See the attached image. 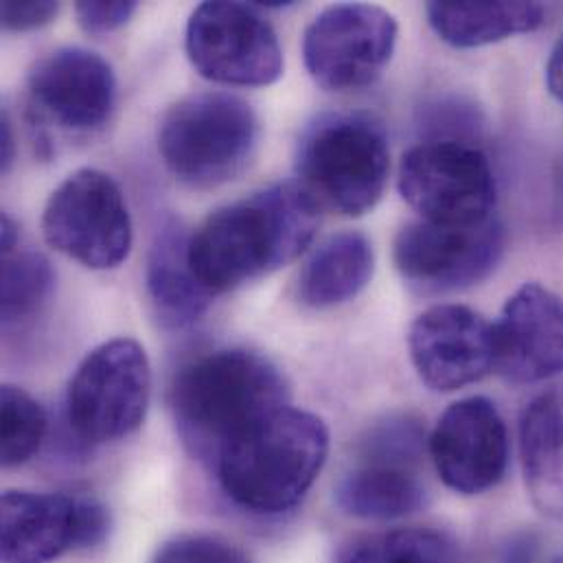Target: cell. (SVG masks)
<instances>
[{
  "instance_id": "obj_16",
  "label": "cell",
  "mask_w": 563,
  "mask_h": 563,
  "mask_svg": "<svg viewBox=\"0 0 563 563\" xmlns=\"http://www.w3.org/2000/svg\"><path fill=\"white\" fill-rule=\"evenodd\" d=\"M4 563H51L79 547L81 498L7 492L0 503Z\"/></svg>"
},
{
  "instance_id": "obj_22",
  "label": "cell",
  "mask_w": 563,
  "mask_h": 563,
  "mask_svg": "<svg viewBox=\"0 0 563 563\" xmlns=\"http://www.w3.org/2000/svg\"><path fill=\"white\" fill-rule=\"evenodd\" d=\"M335 563H461V549L445 531L410 527L355 538Z\"/></svg>"
},
{
  "instance_id": "obj_14",
  "label": "cell",
  "mask_w": 563,
  "mask_h": 563,
  "mask_svg": "<svg viewBox=\"0 0 563 563\" xmlns=\"http://www.w3.org/2000/svg\"><path fill=\"white\" fill-rule=\"evenodd\" d=\"M412 364L426 386L454 393L496 366L494 327L465 305H434L410 327Z\"/></svg>"
},
{
  "instance_id": "obj_31",
  "label": "cell",
  "mask_w": 563,
  "mask_h": 563,
  "mask_svg": "<svg viewBox=\"0 0 563 563\" xmlns=\"http://www.w3.org/2000/svg\"><path fill=\"white\" fill-rule=\"evenodd\" d=\"M0 238H2V255L15 251L18 229H15L13 220H11L7 213H2V218H0Z\"/></svg>"
},
{
  "instance_id": "obj_13",
  "label": "cell",
  "mask_w": 563,
  "mask_h": 563,
  "mask_svg": "<svg viewBox=\"0 0 563 563\" xmlns=\"http://www.w3.org/2000/svg\"><path fill=\"white\" fill-rule=\"evenodd\" d=\"M428 445L441 481L456 494H485L507 472V426L487 397H467L452 404L439 419Z\"/></svg>"
},
{
  "instance_id": "obj_12",
  "label": "cell",
  "mask_w": 563,
  "mask_h": 563,
  "mask_svg": "<svg viewBox=\"0 0 563 563\" xmlns=\"http://www.w3.org/2000/svg\"><path fill=\"white\" fill-rule=\"evenodd\" d=\"M31 108L64 132L86 134L106 125L117 101L112 66L95 51L64 46L44 55L26 81Z\"/></svg>"
},
{
  "instance_id": "obj_27",
  "label": "cell",
  "mask_w": 563,
  "mask_h": 563,
  "mask_svg": "<svg viewBox=\"0 0 563 563\" xmlns=\"http://www.w3.org/2000/svg\"><path fill=\"white\" fill-rule=\"evenodd\" d=\"M136 11V2L128 0V2H88V0H81L75 4V13H77V20L81 24V29L86 33H92V35H103V33H110L119 26H123L132 13Z\"/></svg>"
},
{
  "instance_id": "obj_19",
  "label": "cell",
  "mask_w": 563,
  "mask_h": 563,
  "mask_svg": "<svg viewBox=\"0 0 563 563\" xmlns=\"http://www.w3.org/2000/svg\"><path fill=\"white\" fill-rule=\"evenodd\" d=\"M426 13L443 42L456 48H476L536 31L544 22L547 11L540 2L441 0L430 2Z\"/></svg>"
},
{
  "instance_id": "obj_1",
  "label": "cell",
  "mask_w": 563,
  "mask_h": 563,
  "mask_svg": "<svg viewBox=\"0 0 563 563\" xmlns=\"http://www.w3.org/2000/svg\"><path fill=\"white\" fill-rule=\"evenodd\" d=\"M320 207L291 183L218 209L191 238V268L213 294L257 282L298 260L313 242Z\"/></svg>"
},
{
  "instance_id": "obj_5",
  "label": "cell",
  "mask_w": 563,
  "mask_h": 563,
  "mask_svg": "<svg viewBox=\"0 0 563 563\" xmlns=\"http://www.w3.org/2000/svg\"><path fill=\"white\" fill-rule=\"evenodd\" d=\"M390 172L384 128L360 112L320 117L298 150L300 187L318 207L346 218L368 213L382 198Z\"/></svg>"
},
{
  "instance_id": "obj_8",
  "label": "cell",
  "mask_w": 563,
  "mask_h": 563,
  "mask_svg": "<svg viewBox=\"0 0 563 563\" xmlns=\"http://www.w3.org/2000/svg\"><path fill=\"white\" fill-rule=\"evenodd\" d=\"M399 194L434 224L472 227L492 220L496 176L489 158L463 141H430L404 154Z\"/></svg>"
},
{
  "instance_id": "obj_4",
  "label": "cell",
  "mask_w": 563,
  "mask_h": 563,
  "mask_svg": "<svg viewBox=\"0 0 563 563\" xmlns=\"http://www.w3.org/2000/svg\"><path fill=\"white\" fill-rule=\"evenodd\" d=\"M260 145V119L249 101L229 92H196L167 110L158 152L167 169L194 189L235 180Z\"/></svg>"
},
{
  "instance_id": "obj_26",
  "label": "cell",
  "mask_w": 563,
  "mask_h": 563,
  "mask_svg": "<svg viewBox=\"0 0 563 563\" xmlns=\"http://www.w3.org/2000/svg\"><path fill=\"white\" fill-rule=\"evenodd\" d=\"M152 563H253L235 544L211 536H180L165 542Z\"/></svg>"
},
{
  "instance_id": "obj_23",
  "label": "cell",
  "mask_w": 563,
  "mask_h": 563,
  "mask_svg": "<svg viewBox=\"0 0 563 563\" xmlns=\"http://www.w3.org/2000/svg\"><path fill=\"white\" fill-rule=\"evenodd\" d=\"M51 264L33 251H11L2 255L0 313L4 327L35 318L53 291Z\"/></svg>"
},
{
  "instance_id": "obj_20",
  "label": "cell",
  "mask_w": 563,
  "mask_h": 563,
  "mask_svg": "<svg viewBox=\"0 0 563 563\" xmlns=\"http://www.w3.org/2000/svg\"><path fill=\"white\" fill-rule=\"evenodd\" d=\"M375 253L366 235L349 231L329 238L305 264L298 298L313 309H329L355 298L373 279Z\"/></svg>"
},
{
  "instance_id": "obj_18",
  "label": "cell",
  "mask_w": 563,
  "mask_h": 563,
  "mask_svg": "<svg viewBox=\"0 0 563 563\" xmlns=\"http://www.w3.org/2000/svg\"><path fill=\"white\" fill-rule=\"evenodd\" d=\"M520 452L533 505L563 518V388L536 397L520 421Z\"/></svg>"
},
{
  "instance_id": "obj_3",
  "label": "cell",
  "mask_w": 563,
  "mask_h": 563,
  "mask_svg": "<svg viewBox=\"0 0 563 563\" xmlns=\"http://www.w3.org/2000/svg\"><path fill=\"white\" fill-rule=\"evenodd\" d=\"M329 454V430L311 412L289 408L264 417L238 437L216 470L227 496L255 514L294 509L316 483Z\"/></svg>"
},
{
  "instance_id": "obj_11",
  "label": "cell",
  "mask_w": 563,
  "mask_h": 563,
  "mask_svg": "<svg viewBox=\"0 0 563 563\" xmlns=\"http://www.w3.org/2000/svg\"><path fill=\"white\" fill-rule=\"evenodd\" d=\"M507 231L498 220L472 227L415 222L399 231L395 266L410 289L437 296L485 282L503 262Z\"/></svg>"
},
{
  "instance_id": "obj_10",
  "label": "cell",
  "mask_w": 563,
  "mask_h": 563,
  "mask_svg": "<svg viewBox=\"0 0 563 563\" xmlns=\"http://www.w3.org/2000/svg\"><path fill=\"white\" fill-rule=\"evenodd\" d=\"M187 55L194 68L227 86H271L283 75L275 29L242 2H202L187 24Z\"/></svg>"
},
{
  "instance_id": "obj_9",
  "label": "cell",
  "mask_w": 563,
  "mask_h": 563,
  "mask_svg": "<svg viewBox=\"0 0 563 563\" xmlns=\"http://www.w3.org/2000/svg\"><path fill=\"white\" fill-rule=\"evenodd\" d=\"M397 33V20L384 7L366 2L327 7L305 31V66L324 90H360L390 62Z\"/></svg>"
},
{
  "instance_id": "obj_32",
  "label": "cell",
  "mask_w": 563,
  "mask_h": 563,
  "mask_svg": "<svg viewBox=\"0 0 563 563\" xmlns=\"http://www.w3.org/2000/svg\"><path fill=\"white\" fill-rule=\"evenodd\" d=\"M553 563H563V558H558V560H555Z\"/></svg>"
},
{
  "instance_id": "obj_24",
  "label": "cell",
  "mask_w": 563,
  "mask_h": 563,
  "mask_svg": "<svg viewBox=\"0 0 563 563\" xmlns=\"http://www.w3.org/2000/svg\"><path fill=\"white\" fill-rule=\"evenodd\" d=\"M0 461L2 467L29 463L46 434L44 408L22 388L4 384L0 390Z\"/></svg>"
},
{
  "instance_id": "obj_25",
  "label": "cell",
  "mask_w": 563,
  "mask_h": 563,
  "mask_svg": "<svg viewBox=\"0 0 563 563\" xmlns=\"http://www.w3.org/2000/svg\"><path fill=\"white\" fill-rule=\"evenodd\" d=\"M423 452V426L412 417H388L360 443L362 463L410 470Z\"/></svg>"
},
{
  "instance_id": "obj_17",
  "label": "cell",
  "mask_w": 563,
  "mask_h": 563,
  "mask_svg": "<svg viewBox=\"0 0 563 563\" xmlns=\"http://www.w3.org/2000/svg\"><path fill=\"white\" fill-rule=\"evenodd\" d=\"M189 242L191 238L183 227L169 220L156 233L147 257L145 285L150 300L161 322L174 329L200 320L216 296L191 268Z\"/></svg>"
},
{
  "instance_id": "obj_28",
  "label": "cell",
  "mask_w": 563,
  "mask_h": 563,
  "mask_svg": "<svg viewBox=\"0 0 563 563\" xmlns=\"http://www.w3.org/2000/svg\"><path fill=\"white\" fill-rule=\"evenodd\" d=\"M59 4L53 0H29V2H13L7 0L0 7L2 26L9 31H31L51 22L57 13Z\"/></svg>"
},
{
  "instance_id": "obj_15",
  "label": "cell",
  "mask_w": 563,
  "mask_h": 563,
  "mask_svg": "<svg viewBox=\"0 0 563 563\" xmlns=\"http://www.w3.org/2000/svg\"><path fill=\"white\" fill-rule=\"evenodd\" d=\"M496 368L514 384H538L563 373V300L527 283L494 324Z\"/></svg>"
},
{
  "instance_id": "obj_7",
  "label": "cell",
  "mask_w": 563,
  "mask_h": 563,
  "mask_svg": "<svg viewBox=\"0 0 563 563\" xmlns=\"http://www.w3.org/2000/svg\"><path fill=\"white\" fill-rule=\"evenodd\" d=\"M42 233L51 249L90 271L119 268L132 249L121 187L99 169L70 174L44 207Z\"/></svg>"
},
{
  "instance_id": "obj_30",
  "label": "cell",
  "mask_w": 563,
  "mask_h": 563,
  "mask_svg": "<svg viewBox=\"0 0 563 563\" xmlns=\"http://www.w3.org/2000/svg\"><path fill=\"white\" fill-rule=\"evenodd\" d=\"M15 158V139H13V130L9 123V117L2 114L0 119V169L7 174L11 163Z\"/></svg>"
},
{
  "instance_id": "obj_29",
  "label": "cell",
  "mask_w": 563,
  "mask_h": 563,
  "mask_svg": "<svg viewBox=\"0 0 563 563\" xmlns=\"http://www.w3.org/2000/svg\"><path fill=\"white\" fill-rule=\"evenodd\" d=\"M547 86H549L551 95L560 103H563V33L549 57V64H547Z\"/></svg>"
},
{
  "instance_id": "obj_6",
  "label": "cell",
  "mask_w": 563,
  "mask_h": 563,
  "mask_svg": "<svg viewBox=\"0 0 563 563\" xmlns=\"http://www.w3.org/2000/svg\"><path fill=\"white\" fill-rule=\"evenodd\" d=\"M152 371L145 349L117 338L92 349L77 366L66 395V417L86 443L119 441L143 423Z\"/></svg>"
},
{
  "instance_id": "obj_21",
  "label": "cell",
  "mask_w": 563,
  "mask_h": 563,
  "mask_svg": "<svg viewBox=\"0 0 563 563\" xmlns=\"http://www.w3.org/2000/svg\"><path fill=\"white\" fill-rule=\"evenodd\" d=\"M335 503L351 518L386 522L421 511L428 492L406 467L362 463L340 478Z\"/></svg>"
},
{
  "instance_id": "obj_2",
  "label": "cell",
  "mask_w": 563,
  "mask_h": 563,
  "mask_svg": "<svg viewBox=\"0 0 563 563\" xmlns=\"http://www.w3.org/2000/svg\"><path fill=\"white\" fill-rule=\"evenodd\" d=\"M277 364L251 349H222L187 364L172 386V410L187 448L218 463L251 426L287 406Z\"/></svg>"
}]
</instances>
